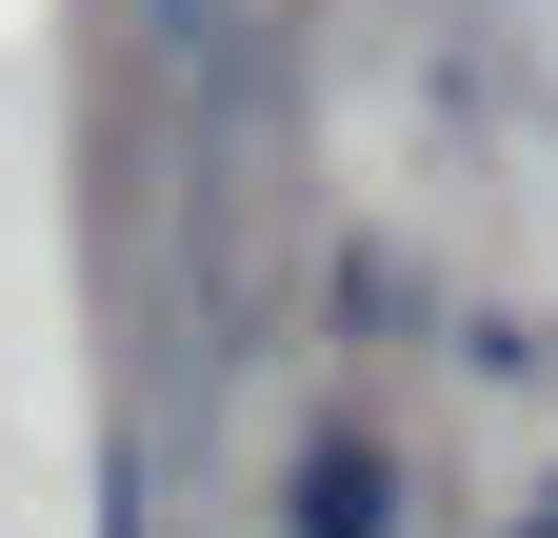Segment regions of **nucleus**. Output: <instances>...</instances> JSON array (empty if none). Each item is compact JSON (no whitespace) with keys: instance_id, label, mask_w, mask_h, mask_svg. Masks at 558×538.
<instances>
[{"instance_id":"obj_1","label":"nucleus","mask_w":558,"mask_h":538,"mask_svg":"<svg viewBox=\"0 0 558 538\" xmlns=\"http://www.w3.org/2000/svg\"><path fill=\"white\" fill-rule=\"evenodd\" d=\"M300 538H399V458L379 439H319L300 458Z\"/></svg>"}]
</instances>
